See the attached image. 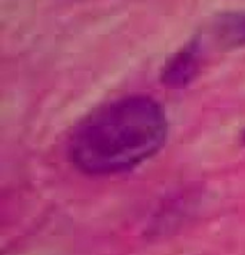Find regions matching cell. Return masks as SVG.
Masks as SVG:
<instances>
[{"instance_id":"obj_1","label":"cell","mask_w":245,"mask_h":255,"mask_svg":"<svg viewBox=\"0 0 245 255\" xmlns=\"http://www.w3.org/2000/svg\"><path fill=\"white\" fill-rule=\"evenodd\" d=\"M168 138L163 106L132 95L94 109L73 128L69 153L86 175L106 176L135 169L161 151Z\"/></svg>"},{"instance_id":"obj_2","label":"cell","mask_w":245,"mask_h":255,"mask_svg":"<svg viewBox=\"0 0 245 255\" xmlns=\"http://www.w3.org/2000/svg\"><path fill=\"white\" fill-rule=\"evenodd\" d=\"M204 49L202 35L194 36L182 49L175 52L166 60L161 79L168 88H185L194 81L201 69V59Z\"/></svg>"},{"instance_id":"obj_3","label":"cell","mask_w":245,"mask_h":255,"mask_svg":"<svg viewBox=\"0 0 245 255\" xmlns=\"http://www.w3.org/2000/svg\"><path fill=\"white\" fill-rule=\"evenodd\" d=\"M214 45L224 50L245 46V10L218 14L210 24Z\"/></svg>"}]
</instances>
